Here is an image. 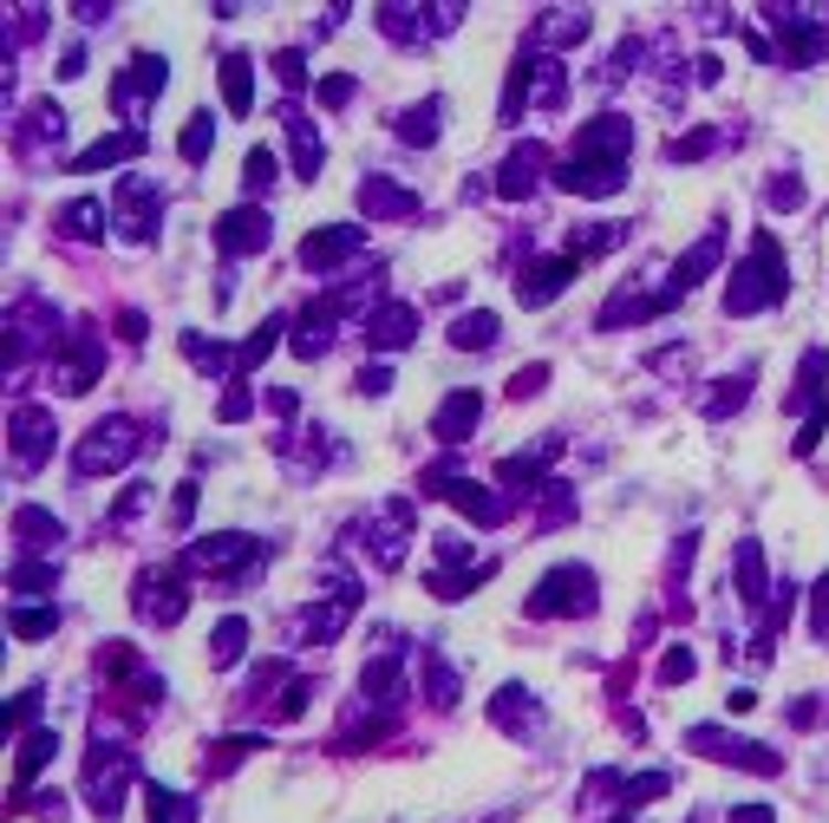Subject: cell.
I'll return each instance as SVG.
<instances>
[{"label":"cell","mask_w":829,"mask_h":823,"mask_svg":"<svg viewBox=\"0 0 829 823\" xmlns=\"http://www.w3.org/2000/svg\"><path fill=\"white\" fill-rule=\"evenodd\" d=\"M660 680H667V686H686L692 680V654H686V647H667V654H660Z\"/></svg>","instance_id":"cell-27"},{"label":"cell","mask_w":829,"mask_h":823,"mask_svg":"<svg viewBox=\"0 0 829 823\" xmlns=\"http://www.w3.org/2000/svg\"><path fill=\"white\" fill-rule=\"evenodd\" d=\"M46 451H53V418L46 412H13V465H46Z\"/></svg>","instance_id":"cell-11"},{"label":"cell","mask_w":829,"mask_h":823,"mask_svg":"<svg viewBox=\"0 0 829 823\" xmlns=\"http://www.w3.org/2000/svg\"><path fill=\"white\" fill-rule=\"evenodd\" d=\"M53 627H60L53 608H13V634H20V640H46Z\"/></svg>","instance_id":"cell-24"},{"label":"cell","mask_w":829,"mask_h":823,"mask_svg":"<svg viewBox=\"0 0 829 823\" xmlns=\"http://www.w3.org/2000/svg\"><path fill=\"white\" fill-rule=\"evenodd\" d=\"M575 269H581V256H543L536 269L523 274V308H543L555 288H568V281H575Z\"/></svg>","instance_id":"cell-10"},{"label":"cell","mask_w":829,"mask_h":823,"mask_svg":"<svg viewBox=\"0 0 829 823\" xmlns=\"http://www.w3.org/2000/svg\"><path fill=\"white\" fill-rule=\"evenodd\" d=\"M242 184H249V190H269V184H275V150H249Z\"/></svg>","instance_id":"cell-26"},{"label":"cell","mask_w":829,"mask_h":823,"mask_svg":"<svg viewBox=\"0 0 829 823\" xmlns=\"http://www.w3.org/2000/svg\"><path fill=\"white\" fill-rule=\"evenodd\" d=\"M738 595L764 602V549L758 543H738Z\"/></svg>","instance_id":"cell-21"},{"label":"cell","mask_w":829,"mask_h":823,"mask_svg":"<svg viewBox=\"0 0 829 823\" xmlns=\"http://www.w3.org/2000/svg\"><path fill=\"white\" fill-rule=\"evenodd\" d=\"M418 334V314L412 308H379L372 321H366V341L372 346H406Z\"/></svg>","instance_id":"cell-16"},{"label":"cell","mask_w":829,"mask_h":823,"mask_svg":"<svg viewBox=\"0 0 829 823\" xmlns=\"http://www.w3.org/2000/svg\"><path fill=\"white\" fill-rule=\"evenodd\" d=\"M138 615L164 621V627H170V621L183 615V582H177L170 569H150V575L138 582Z\"/></svg>","instance_id":"cell-8"},{"label":"cell","mask_w":829,"mask_h":823,"mask_svg":"<svg viewBox=\"0 0 829 823\" xmlns=\"http://www.w3.org/2000/svg\"><path fill=\"white\" fill-rule=\"evenodd\" d=\"M144 137L138 132H118V137H98V144H85L78 157H72V170H112V164H125V157H138Z\"/></svg>","instance_id":"cell-15"},{"label":"cell","mask_w":829,"mask_h":823,"mask_svg":"<svg viewBox=\"0 0 829 823\" xmlns=\"http://www.w3.org/2000/svg\"><path fill=\"white\" fill-rule=\"evenodd\" d=\"M249 647V621L242 615H229V621H216V634H209V660L216 667H235V654Z\"/></svg>","instance_id":"cell-19"},{"label":"cell","mask_w":829,"mask_h":823,"mask_svg":"<svg viewBox=\"0 0 829 823\" xmlns=\"http://www.w3.org/2000/svg\"><path fill=\"white\" fill-rule=\"evenodd\" d=\"M810 627H817V634L829 627V575L817 582V595H810Z\"/></svg>","instance_id":"cell-30"},{"label":"cell","mask_w":829,"mask_h":823,"mask_svg":"<svg viewBox=\"0 0 829 823\" xmlns=\"http://www.w3.org/2000/svg\"><path fill=\"white\" fill-rule=\"evenodd\" d=\"M478 412H484V399H478V393L464 386V393H451V399L438 406V418H431V431H438L444 445H451V438H471V431H478Z\"/></svg>","instance_id":"cell-13"},{"label":"cell","mask_w":829,"mask_h":823,"mask_svg":"<svg viewBox=\"0 0 829 823\" xmlns=\"http://www.w3.org/2000/svg\"><path fill=\"white\" fill-rule=\"evenodd\" d=\"M255 555V536L229 530V536H203V543L183 549V575H222V569H242Z\"/></svg>","instance_id":"cell-5"},{"label":"cell","mask_w":829,"mask_h":823,"mask_svg":"<svg viewBox=\"0 0 829 823\" xmlns=\"http://www.w3.org/2000/svg\"><path fill=\"white\" fill-rule=\"evenodd\" d=\"M144 451V425L132 418V412H112V418H98L85 438H78V471L85 478H112V471H125L132 458Z\"/></svg>","instance_id":"cell-1"},{"label":"cell","mask_w":829,"mask_h":823,"mask_svg":"<svg viewBox=\"0 0 829 823\" xmlns=\"http://www.w3.org/2000/svg\"><path fill=\"white\" fill-rule=\"evenodd\" d=\"M359 204L372 209V216H412V190H399V184H386V177H366V190H359Z\"/></svg>","instance_id":"cell-18"},{"label":"cell","mask_w":829,"mask_h":823,"mask_svg":"<svg viewBox=\"0 0 829 823\" xmlns=\"http://www.w3.org/2000/svg\"><path fill=\"white\" fill-rule=\"evenodd\" d=\"M496 334H503V321H496L490 308H478V314H458V321H451V346H464V353H484Z\"/></svg>","instance_id":"cell-17"},{"label":"cell","mask_w":829,"mask_h":823,"mask_svg":"<svg viewBox=\"0 0 829 823\" xmlns=\"http://www.w3.org/2000/svg\"><path fill=\"white\" fill-rule=\"evenodd\" d=\"M346 98H353V79H346V72H334V79H321V105H334V112H340Z\"/></svg>","instance_id":"cell-29"},{"label":"cell","mask_w":829,"mask_h":823,"mask_svg":"<svg viewBox=\"0 0 829 823\" xmlns=\"http://www.w3.org/2000/svg\"><path fill=\"white\" fill-rule=\"evenodd\" d=\"M543 386H549V366H529V373L510 379V399H529V393H543Z\"/></svg>","instance_id":"cell-28"},{"label":"cell","mask_w":829,"mask_h":823,"mask_svg":"<svg viewBox=\"0 0 829 823\" xmlns=\"http://www.w3.org/2000/svg\"><path fill=\"white\" fill-rule=\"evenodd\" d=\"M60 752V739L53 732H27V746H20V764H13V784H33V771L46 764V758Z\"/></svg>","instance_id":"cell-20"},{"label":"cell","mask_w":829,"mask_h":823,"mask_svg":"<svg viewBox=\"0 0 829 823\" xmlns=\"http://www.w3.org/2000/svg\"><path fill=\"white\" fill-rule=\"evenodd\" d=\"M399 137H406V144H431V137H438V98H424L412 118H399Z\"/></svg>","instance_id":"cell-23"},{"label":"cell","mask_w":829,"mask_h":823,"mask_svg":"<svg viewBox=\"0 0 829 823\" xmlns=\"http://www.w3.org/2000/svg\"><path fill=\"white\" fill-rule=\"evenodd\" d=\"M216 249H222L229 262L262 256V249H269V209H229V216L216 222Z\"/></svg>","instance_id":"cell-6"},{"label":"cell","mask_w":829,"mask_h":823,"mask_svg":"<svg viewBox=\"0 0 829 823\" xmlns=\"http://www.w3.org/2000/svg\"><path fill=\"white\" fill-rule=\"evenodd\" d=\"M209 137H216V118L197 112V118L183 125V157H190V164H203V157H209Z\"/></svg>","instance_id":"cell-25"},{"label":"cell","mask_w":829,"mask_h":823,"mask_svg":"<svg viewBox=\"0 0 829 823\" xmlns=\"http://www.w3.org/2000/svg\"><path fill=\"white\" fill-rule=\"evenodd\" d=\"M60 229H72V236H98V229H105V204H92V197H78V204H66V216H60Z\"/></svg>","instance_id":"cell-22"},{"label":"cell","mask_w":829,"mask_h":823,"mask_svg":"<svg viewBox=\"0 0 829 823\" xmlns=\"http://www.w3.org/2000/svg\"><path fill=\"white\" fill-rule=\"evenodd\" d=\"M359 256V229L353 222H334V229H314L307 242H301V269H340Z\"/></svg>","instance_id":"cell-7"},{"label":"cell","mask_w":829,"mask_h":823,"mask_svg":"<svg viewBox=\"0 0 829 823\" xmlns=\"http://www.w3.org/2000/svg\"><path fill=\"white\" fill-rule=\"evenodd\" d=\"M529 615H595V575H588L581 562L549 569L543 588L529 595Z\"/></svg>","instance_id":"cell-3"},{"label":"cell","mask_w":829,"mask_h":823,"mask_svg":"<svg viewBox=\"0 0 829 823\" xmlns=\"http://www.w3.org/2000/svg\"><path fill=\"white\" fill-rule=\"evenodd\" d=\"M732 823H770V811H764V804H738V811H732Z\"/></svg>","instance_id":"cell-31"},{"label":"cell","mask_w":829,"mask_h":823,"mask_svg":"<svg viewBox=\"0 0 829 823\" xmlns=\"http://www.w3.org/2000/svg\"><path fill=\"white\" fill-rule=\"evenodd\" d=\"M777 294H784V249L770 242V229H758L752 236V262L732 274V288H725V308L732 314H758Z\"/></svg>","instance_id":"cell-2"},{"label":"cell","mask_w":829,"mask_h":823,"mask_svg":"<svg viewBox=\"0 0 829 823\" xmlns=\"http://www.w3.org/2000/svg\"><path fill=\"white\" fill-rule=\"evenodd\" d=\"M543 170H549V150H543V144H523V150L496 170V184H503V197H529Z\"/></svg>","instance_id":"cell-12"},{"label":"cell","mask_w":829,"mask_h":823,"mask_svg":"<svg viewBox=\"0 0 829 823\" xmlns=\"http://www.w3.org/2000/svg\"><path fill=\"white\" fill-rule=\"evenodd\" d=\"M157 204H164V197H157L150 184H138V177L118 190V209H125L118 222H125V236H132V242H150V236H157Z\"/></svg>","instance_id":"cell-9"},{"label":"cell","mask_w":829,"mask_h":823,"mask_svg":"<svg viewBox=\"0 0 829 823\" xmlns=\"http://www.w3.org/2000/svg\"><path fill=\"white\" fill-rule=\"evenodd\" d=\"M125 784H132V758L125 752H112V746L85 752V804H92L98 817H112V811L125 804Z\"/></svg>","instance_id":"cell-4"},{"label":"cell","mask_w":829,"mask_h":823,"mask_svg":"<svg viewBox=\"0 0 829 823\" xmlns=\"http://www.w3.org/2000/svg\"><path fill=\"white\" fill-rule=\"evenodd\" d=\"M222 98L235 118H249V105H255V60L249 53H222Z\"/></svg>","instance_id":"cell-14"}]
</instances>
